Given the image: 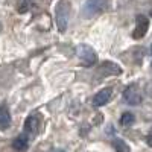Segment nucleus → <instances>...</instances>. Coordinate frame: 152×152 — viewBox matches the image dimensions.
<instances>
[{
    "label": "nucleus",
    "instance_id": "f257e3e1",
    "mask_svg": "<svg viewBox=\"0 0 152 152\" xmlns=\"http://www.w3.org/2000/svg\"><path fill=\"white\" fill-rule=\"evenodd\" d=\"M69 15H70V3L67 2V0L58 2V5L55 8V17H56V24H58L59 32H64L67 29Z\"/></svg>",
    "mask_w": 152,
    "mask_h": 152
},
{
    "label": "nucleus",
    "instance_id": "f03ea898",
    "mask_svg": "<svg viewBox=\"0 0 152 152\" xmlns=\"http://www.w3.org/2000/svg\"><path fill=\"white\" fill-rule=\"evenodd\" d=\"M110 5V0H87L84 6L85 17H94L100 12H104Z\"/></svg>",
    "mask_w": 152,
    "mask_h": 152
},
{
    "label": "nucleus",
    "instance_id": "7ed1b4c3",
    "mask_svg": "<svg viewBox=\"0 0 152 152\" xmlns=\"http://www.w3.org/2000/svg\"><path fill=\"white\" fill-rule=\"evenodd\" d=\"M78 55H79V59H81V64L85 66V67L93 66L97 61V56L94 53V50L91 47H88V46H79L78 47Z\"/></svg>",
    "mask_w": 152,
    "mask_h": 152
},
{
    "label": "nucleus",
    "instance_id": "20e7f679",
    "mask_svg": "<svg viewBox=\"0 0 152 152\" xmlns=\"http://www.w3.org/2000/svg\"><path fill=\"white\" fill-rule=\"evenodd\" d=\"M123 99L126 100V104H129V105H138L142 102V94H140V91H138L135 84H131V85H128L125 88Z\"/></svg>",
    "mask_w": 152,
    "mask_h": 152
},
{
    "label": "nucleus",
    "instance_id": "39448f33",
    "mask_svg": "<svg viewBox=\"0 0 152 152\" xmlns=\"http://www.w3.org/2000/svg\"><path fill=\"white\" fill-rule=\"evenodd\" d=\"M149 29V18L146 15H137L135 18V29L132 32V37L135 38V40H140V38H143L146 35Z\"/></svg>",
    "mask_w": 152,
    "mask_h": 152
},
{
    "label": "nucleus",
    "instance_id": "423d86ee",
    "mask_svg": "<svg viewBox=\"0 0 152 152\" xmlns=\"http://www.w3.org/2000/svg\"><path fill=\"white\" fill-rule=\"evenodd\" d=\"M40 123H41V117L38 114H32L24 122V129L29 134H37L38 129H40Z\"/></svg>",
    "mask_w": 152,
    "mask_h": 152
},
{
    "label": "nucleus",
    "instance_id": "0eeeda50",
    "mask_svg": "<svg viewBox=\"0 0 152 152\" xmlns=\"http://www.w3.org/2000/svg\"><path fill=\"white\" fill-rule=\"evenodd\" d=\"M111 94H113L111 88H104V90H100V91L93 97V105H94V107H102V105L108 104L110 99H111Z\"/></svg>",
    "mask_w": 152,
    "mask_h": 152
},
{
    "label": "nucleus",
    "instance_id": "6e6552de",
    "mask_svg": "<svg viewBox=\"0 0 152 152\" xmlns=\"http://www.w3.org/2000/svg\"><path fill=\"white\" fill-rule=\"evenodd\" d=\"M11 125V114L6 107H0V129H6Z\"/></svg>",
    "mask_w": 152,
    "mask_h": 152
},
{
    "label": "nucleus",
    "instance_id": "1a4fd4ad",
    "mask_svg": "<svg viewBox=\"0 0 152 152\" xmlns=\"http://www.w3.org/2000/svg\"><path fill=\"white\" fill-rule=\"evenodd\" d=\"M12 146H14V149L15 151H26L28 149V146H29V138H28V135L26 134H21V135H18L15 140H14V143H12Z\"/></svg>",
    "mask_w": 152,
    "mask_h": 152
},
{
    "label": "nucleus",
    "instance_id": "9d476101",
    "mask_svg": "<svg viewBox=\"0 0 152 152\" xmlns=\"http://www.w3.org/2000/svg\"><path fill=\"white\" fill-rule=\"evenodd\" d=\"M122 70L119 69L117 64H113V62H104L102 67H100V73L102 75H119Z\"/></svg>",
    "mask_w": 152,
    "mask_h": 152
},
{
    "label": "nucleus",
    "instance_id": "9b49d317",
    "mask_svg": "<svg viewBox=\"0 0 152 152\" xmlns=\"http://www.w3.org/2000/svg\"><path fill=\"white\" fill-rule=\"evenodd\" d=\"M113 148L116 149V152H129L128 145H126L123 140H120V138H116V140L113 142Z\"/></svg>",
    "mask_w": 152,
    "mask_h": 152
},
{
    "label": "nucleus",
    "instance_id": "f8f14e48",
    "mask_svg": "<svg viewBox=\"0 0 152 152\" xmlns=\"http://www.w3.org/2000/svg\"><path fill=\"white\" fill-rule=\"evenodd\" d=\"M134 114L132 113H123L122 117H120V125L122 126H131L134 123Z\"/></svg>",
    "mask_w": 152,
    "mask_h": 152
},
{
    "label": "nucleus",
    "instance_id": "ddd939ff",
    "mask_svg": "<svg viewBox=\"0 0 152 152\" xmlns=\"http://www.w3.org/2000/svg\"><path fill=\"white\" fill-rule=\"evenodd\" d=\"M31 3H32V0H17V11L20 14H24V12L29 11Z\"/></svg>",
    "mask_w": 152,
    "mask_h": 152
},
{
    "label": "nucleus",
    "instance_id": "4468645a",
    "mask_svg": "<svg viewBox=\"0 0 152 152\" xmlns=\"http://www.w3.org/2000/svg\"><path fill=\"white\" fill-rule=\"evenodd\" d=\"M146 142H148V145H149V146L152 148V131H151V132L148 134V137H146Z\"/></svg>",
    "mask_w": 152,
    "mask_h": 152
},
{
    "label": "nucleus",
    "instance_id": "2eb2a0df",
    "mask_svg": "<svg viewBox=\"0 0 152 152\" xmlns=\"http://www.w3.org/2000/svg\"><path fill=\"white\" fill-rule=\"evenodd\" d=\"M56 152H64V151H56Z\"/></svg>",
    "mask_w": 152,
    "mask_h": 152
},
{
    "label": "nucleus",
    "instance_id": "dca6fc26",
    "mask_svg": "<svg viewBox=\"0 0 152 152\" xmlns=\"http://www.w3.org/2000/svg\"><path fill=\"white\" fill-rule=\"evenodd\" d=\"M151 17H152V9H151Z\"/></svg>",
    "mask_w": 152,
    "mask_h": 152
}]
</instances>
